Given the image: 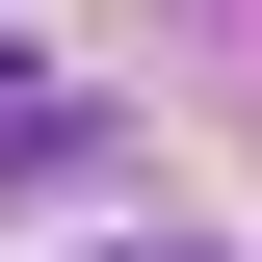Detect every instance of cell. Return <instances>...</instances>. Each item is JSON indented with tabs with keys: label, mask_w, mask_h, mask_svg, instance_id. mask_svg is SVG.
Here are the masks:
<instances>
[{
	"label": "cell",
	"mask_w": 262,
	"mask_h": 262,
	"mask_svg": "<svg viewBox=\"0 0 262 262\" xmlns=\"http://www.w3.org/2000/svg\"><path fill=\"white\" fill-rule=\"evenodd\" d=\"M131 262H210V236H131Z\"/></svg>",
	"instance_id": "cell-1"
}]
</instances>
